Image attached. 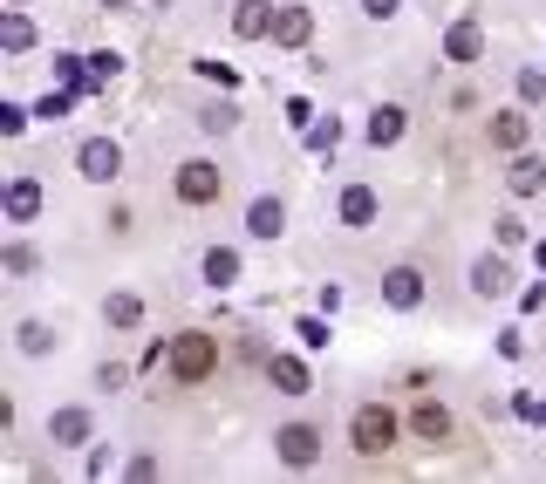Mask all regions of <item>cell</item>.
<instances>
[{"mask_svg":"<svg viewBox=\"0 0 546 484\" xmlns=\"http://www.w3.org/2000/svg\"><path fill=\"white\" fill-rule=\"evenodd\" d=\"M69 110H76V89H48V96L35 103V116H41V123H62Z\"/></svg>","mask_w":546,"mask_h":484,"instance_id":"cell-26","label":"cell"},{"mask_svg":"<svg viewBox=\"0 0 546 484\" xmlns=\"http://www.w3.org/2000/svg\"><path fill=\"white\" fill-rule=\"evenodd\" d=\"M35 123V110H21V103H0V137H21Z\"/></svg>","mask_w":546,"mask_h":484,"instance_id":"cell-30","label":"cell"},{"mask_svg":"<svg viewBox=\"0 0 546 484\" xmlns=\"http://www.w3.org/2000/svg\"><path fill=\"white\" fill-rule=\"evenodd\" d=\"M233 35L239 41L273 35V0H239V7H233Z\"/></svg>","mask_w":546,"mask_h":484,"instance_id":"cell-16","label":"cell"},{"mask_svg":"<svg viewBox=\"0 0 546 484\" xmlns=\"http://www.w3.org/2000/svg\"><path fill=\"white\" fill-rule=\"evenodd\" d=\"M89 437H96V416L82 410V403H69V410L48 416V444H55V450H82Z\"/></svg>","mask_w":546,"mask_h":484,"instance_id":"cell-6","label":"cell"},{"mask_svg":"<svg viewBox=\"0 0 546 484\" xmlns=\"http://www.w3.org/2000/svg\"><path fill=\"white\" fill-rule=\"evenodd\" d=\"M76 171L89 178V185H117L123 178V144L117 137H89V144L76 150Z\"/></svg>","mask_w":546,"mask_h":484,"instance_id":"cell-4","label":"cell"},{"mask_svg":"<svg viewBox=\"0 0 546 484\" xmlns=\"http://www.w3.org/2000/svg\"><path fill=\"white\" fill-rule=\"evenodd\" d=\"M7 7H28V0H7Z\"/></svg>","mask_w":546,"mask_h":484,"instance_id":"cell-40","label":"cell"},{"mask_svg":"<svg viewBox=\"0 0 546 484\" xmlns=\"http://www.w3.org/2000/svg\"><path fill=\"white\" fill-rule=\"evenodd\" d=\"M506 185H512V198H540V191H546V157H533V150H512Z\"/></svg>","mask_w":546,"mask_h":484,"instance_id":"cell-9","label":"cell"},{"mask_svg":"<svg viewBox=\"0 0 546 484\" xmlns=\"http://www.w3.org/2000/svg\"><path fill=\"white\" fill-rule=\"evenodd\" d=\"M301 137H308V150H314V157H335V144H342V123H335V116H314Z\"/></svg>","mask_w":546,"mask_h":484,"instance_id":"cell-22","label":"cell"},{"mask_svg":"<svg viewBox=\"0 0 546 484\" xmlns=\"http://www.w3.org/2000/svg\"><path fill=\"white\" fill-rule=\"evenodd\" d=\"M376 150H390V144H403V110L396 103H383V110H369V130H362Z\"/></svg>","mask_w":546,"mask_h":484,"instance_id":"cell-20","label":"cell"},{"mask_svg":"<svg viewBox=\"0 0 546 484\" xmlns=\"http://www.w3.org/2000/svg\"><path fill=\"white\" fill-rule=\"evenodd\" d=\"M267 382L280 396H308V362L301 355H267Z\"/></svg>","mask_w":546,"mask_h":484,"instance_id":"cell-14","label":"cell"},{"mask_svg":"<svg viewBox=\"0 0 546 484\" xmlns=\"http://www.w3.org/2000/svg\"><path fill=\"white\" fill-rule=\"evenodd\" d=\"M117 69H123V55H89V75H96V89H103V82H110Z\"/></svg>","mask_w":546,"mask_h":484,"instance_id":"cell-34","label":"cell"},{"mask_svg":"<svg viewBox=\"0 0 546 484\" xmlns=\"http://www.w3.org/2000/svg\"><path fill=\"white\" fill-rule=\"evenodd\" d=\"M0 266H7V273H28V266H35V246H21V239H14V246L0 253Z\"/></svg>","mask_w":546,"mask_h":484,"instance_id":"cell-33","label":"cell"},{"mask_svg":"<svg viewBox=\"0 0 546 484\" xmlns=\"http://www.w3.org/2000/svg\"><path fill=\"white\" fill-rule=\"evenodd\" d=\"M239 280V253L233 246H212V253H205V287H233Z\"/></svg>","mask_w":546,"mask_h":484,"instance_id":"cell-21","label":"cell"},{"mask_svg":"<svg viewBox=\"0 0 546 484\" xmlns=\"http://www.w3.org/2000/svg\"><path fill=\"white\" fill-rule=\"evenodd\" d=\"M0 48H7V55H28V48H35V21H28L21 7H0Z\"/></svg>","mask_w":546,"mask_h":484,"instance_id":"cell-18","label":"cell"},{"mask_svg":"<svg viewBox=\"0 0 546 484\" xmlns=\"http://www.w3.org/2000/svg\"><path fill=\"white\" fill-rule=\"evenodd\" d=\"M512 416H526V423H533V416H540V396H533V389H519V396H512Z\"/></svg>","mask_w":546,"mask_h":484,"instance_id":"cell-35","label":"cell"},{"mask_svg":"<svg viewBox=\"0 0 546 484\" xmlns=\"http://www.w3.org/2000/svg\"><path fill=\"white\" fill-rule=\"evenodd\" d=\"M171 185H178V198H185V205H219V191H226V171H219L212 157H185Z\"/></svg>","mask_w":546,"mask_h":484,"instance_id":"cell-3","label":"cell"},{"mask_svg":"<svg viewBox=\"0 0 546 484\" xmlns=\"http://www.w3.org/2000/svg\"><path fill=\"white\" fill-rule=\"evenodd\" d=\"M512 287V266L499 260V253H478L471 260V294H485V300H499Z\"/></svg>","mask_w":546,"mask_h":484,"instance_id":"cell-13","label":"cell"},{"mask_svg":"<svg viewBox=\"0 0 546 484\" xmlns=\"http://www.w3.org/2000/svg\"><path fill=\"white\" fill-rule=\"evenodd\" d=\"M82 62H89V55H55V82L76 89V96H82V89H96V75L82 69Z\"/></svg>","mask_w":546,"mask_h":484,"instance_id":"cell-24","label":"cell"},{"mask_svg":"<svg viewBox=\"0 0 546 484\" xmlns=\"http://www.w3.org/2000/svg\"><path fill=\"white\" fill-rule=\"evenodd\" d=\"M410 430H417L424 444H444V437H451V410H444V403H417V410H410Z\"/></svg>","mask_w":546,"mask_h":484,"instance_id":"cell-19","label":"cell"},{"mask_svg":"<svg viewBox=\"0 0 546 484\" xmlns=\"http://www.w3.org/2000/svg\"><path fill=\"white\" fill-rule=\"evenodd\" d=\"M383 300H390L396 314L424 307V273H417V266H390V273H383Z\"/></svg>","mask_w":546,"mask_h":484,"instance_id":"cell-8","label":"cell"},{"mask_svg":"<svg viewBox=\"0 0 546 484\" xmlns=\"http://www.w3.org/2000/svg\"><path fill=\"white\" fill-rule=\"evenodd\" d=\"M396 7H403V0H362V14H369V21H390Z\"/></svg>","mask_w":546,"mask_h":484,"instance_id":"cell-36","label":"cell"},{"mask_svg":"<svg viewBox=\"0 0 546 484\" xmlns=\"http://www.w3.org/2000/svg\"><path fill=\"white\" fill-rule=\"evenodd\" d=\"M103 321H110V328H137V321H144V300L137 294H110L103 300Z\"/></svg>","mask_w":546,"mask_h":484,"instance_id":"cell-23","label":"cell"},{"mask_svg":"<svg viewBox=\"0 0 546 484\" xmlns=\"http://www.w3.org/2000/svg\"><path fill=\"white\" fill-rule=\"evenodd\" d=\"M444 62H458V69H471V62H485V28H478L471 14L444 28Z\"/></svg>","mask_w":546,"mask_h":484,"instance_id":"cell-7","label":"cell"},{"mask_svg":"<svg viewBox=\"0 0 546 484\" xmlns=\"http://www.w3.org/2000/svg\"><path fill=\"white\" fill-rule=\"evenodd\" d=\"M519 103H546V69H519Z\"/></svg>","mask_w":546,"mask_h":484,"instance_id":"cell-31","label":"cell"},{"mask_svg":"<svg viewBox=\"0 0 546 484\" xmlns=\"http://www.w3.org/2000/svg\"><path fill=\"white\" fill-rule=\"evenodd\" d=\"M533 423H546V403H540V416H533Z\"/></svg>","mask_w":546,"mask_h":484,"instance_id":"cell-39","label":"cell"},{"mask_svg":"<svg viewBox=\"0 0 546 484\" xmlns=\"http://www.w3.org/2000/svg\"><path fill=\"white\" fill-rule=\"evenodd\" d=\"M198 75H205V82H219V89H239V69H233V62H198Z\"/></svg>","mask_w":546,"mask_h":484,"instance_id":"cell-32","label":"cell"},{"mask_svg":"<svg viewBox=\"0 0 546 484\" xmlns=\"http://www.w3.org/2000/svg\"><path fill=\"white\" fill-rule=\"evenodd\" d=\"M273 457H280L287 471H314V464H321V430H314V423H287V430L273 437Z\"/></svg>","mask_w":546,"mask_h":484,"instance_id":"cell-5","label":"cell"},{"mask_svg":"<svg viewBox=\"0 0 546 484\" xmlns=\"http://www.w3.org/2000/svg\"><path fill=\"white\" fill-rule=\"evenodd\" d=\"M103 7H137V0H103Z\"/></svg>","mask_w":546,"mask_h":484,"instance_id":"cell-38","label":"cell"},{"mask_svg":"<svg viewBox=\"0 0 546 484\" xmlns=\"http://www.w3.org/2000/svg\"><path fill=\"white\" fill-rule=\"evenodd\" d=\"M219 369V341L212 335H178L171 341V375H178V382H185V389H192V382H205V375Z\"/></svg>","mask_w":546,"mask_h":484,"instance_id":"cell-2","label":"cell"},{"mask_svg":"<svg viewBox=\"0 0 546 484\" xmlns=\"http://www.w3.org/2000/svg\"><path fill=\"white\" fill-rule=\"evenodd\" d=\"M526 137H533V116L526 110H499L492 116V150H526Z\"/></svg>","mask_w":546,"mask_h":484,"instance_id":"cell-17","label":"cell"},{"mask_svg":"<svg viewBox=\"0 0 546 484\" xmlns=\"http://www.w3.org/2000/svg\"><path fill=\"white\" fill-rule=\"evenodd\" d=\"M492 232H499V246H526V219H519V212H499Z\"/></svg>","mask_w":546,"mask_h":484,"instance_id":"cell-29","label":"cell"},{"mask_svg":"<svg viewBox=\"0 0 546 484\" xmlns=\"http://www.w3.org/2000/svg\"><path fill=\"white\" fill-rule=\"evenodd\" d=\"M314 14L308 7H273V48H308Z\"/></svg>","mask_w":546,"mask_h":484,"instance_id":"cell-12","label":"cell"},{"mask_svg":"<svg viewBox=\"0 0 546 484\" xmlns=\"http://www.w3.org/2000/svg\"><path fill=\"white\" fill-rule=\"evenodd\" d=\"M533 260H540V266H546V239H540V246H533Z\"/></svg>","mask_w":546,"mask_h":484,"instance_id":"cell-37","label":"cell"},{"mask_svg":"<svg viewBox=\"0 0 546 484\" xmlns=\"http://www.w3.org/2000/svg\"><path fill=\"white\" fill-rule=\"evenodd\" d=\"M376 219H383V198H376L369 185H349V191H342V225H349V232H369Z\"/></svg>","mask_w":546,"mask_h":484,"instance_id":"cell-11","label":"cell"},{"mask_svg":"<svg viewBox=\"0 0 546 484\" xmlns=\"http://www.w3.org/2000/svg\"><path fill=\"white\" fill-rule=\"evenodd\" d=\"M396 437H403V423H396V410H383V403H362V410L349 416V444L362 450V457L396 450Z\"/></svg>","mask_w":546,"mask_h":484,"instance_id":"cell-1","label":"cell"},{"mask_svg":"<svg viewBox=\"0 0 546 484\" xmlns=\"http://www.w3.org/2000/svg\"><path fill=\"white\" fill-rule=\"evenodd\" d=\"M0 212L14 225H35V212H41V185L35 178H7V191H0Z\"/></svg>","mask_w":546,"mask_h":484,"instance_id":"cell-10","label":"cell"},{"mask_svg":"<svg viewBox=\"0 0 546 484\" xmlns=\"http://www.w3.org/2000/svg\"><path fill=\"white\" fill-rule=\"evenodd\" d=\"M294 335H301V348H328V321H321V314H301V321H294Z\"/></svg>","mask_w":546,"mask_h":484,"instance_id":"cell-27","label":"cell"},{"mask_svg":"<svg viewBox=\"0 0 546 484\" xmlns=\"http://www.w3.org/2000/svg\"><path fill=\"white\" fill-rule=\"evenodd\" d=\"M14 348H21V355H48V348H55V335H48L41 321H21V328H14Z\"/></svg>","mask_w":546,"mask_h":484,"instance_id":"cell-25","label":"cell"},{"mask_svg":"<svg viewBox=\"0 0 546 484\" xmlns=\"http://www.w3.org/2000/svg\"><path fill=\"white\" fill-rule=\"evenodd\" d=\"M246 232H253V239H280V232H287V205H280V198H253V205H246Z\"/></svg>","mask_w":546,"mask_h":484,"instance_id":"cell-15","label":"cell"},{"mask_svg":"<svg viewBox=\"0 0 546 484\" xmlns=\"http://www.w3.org/2000/svg\"><path fill=\"white\" fill-rule=\"evenodd\" d=\"M233 123H239V110H233V103H212V110L198 116V130H212V137H226Z\"/></svg>","mask_w":546,"mask_h":484,"instance_id":"cell-28","label":"cell"}]
</instances>
